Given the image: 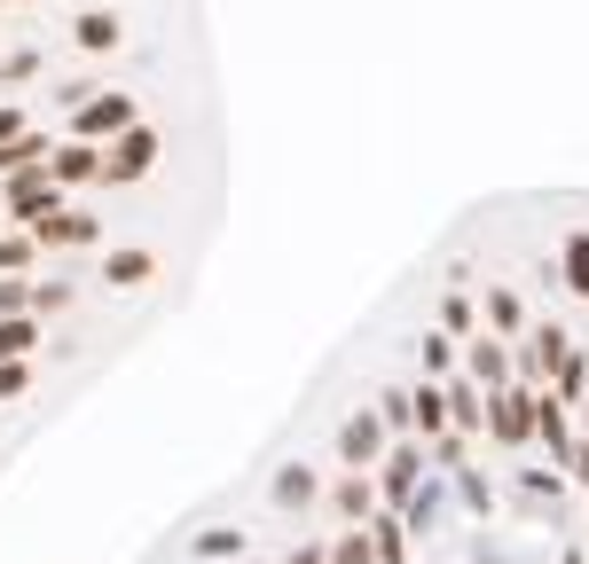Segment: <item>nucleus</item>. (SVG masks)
<instances>
[{
    "mask_svg": "<svg viewBox=\"0 0 589 564\" xmlns=\"http://www.w3.org/2000/svg\"><path fill=\"white\" fill-rule=\"evenodd\" d=\"M55 180H103V157L79 142V149H63V157H55Z\"/></svg>",
    "mask_w": 589,
    "mask_h": 564,
    "instance_id": "obj_4",
    "label": "nucleus"
},
{
    "mask_svg": "<svg viewBox=\"0 0 589 564\" xmlns=\"http://www.w3.org/2000/svg\"><path fill=\"white\" fill-rule=\"evenodd\" d=\"M32 345H40L32 322H0V361H17V353H32Z\"/></svg>",
    "mask_w": 589,
    "mask_h": 564,
    "instance_id": "obj_5",
    "label": "nucleus"
},
{
    "mask_svg": "<svg viewBox=\"0 0 589 564\" xmlns=\"http://www.w3.org/2000/svg\"><path fill=\"white\" fill-rule=\"evenodd\" d=\"M103 228L87 220V212H55L48 205V220H32V243H95Z\"/></svg>",
    "mask_w": 589,
    "mask_h": 564,
    "instance_id": "obj_2",
    "label": "nucleus"
},
{
    "mask_svg": "<svg viewBox=\"0 0 589 564\" xmlns=\"http://www.w3.org/2000/svg\"><path fill=\"white\" fill-rule=\"evenodd\" d=\"M126 118H134L126 103H95V111H87V118H79V126H87V134H103V126H126Z\"/></svg>",
    "mask_w": 589,
    "mask_h": 564,
    "instance_id": "obj_6",
    "label": "nucleus"
},
{
    "mask_svg": "<svg viewBox=\"0 0 589 564\" xmlns=\"http://www.w3.org/2000/svg\"><path fill=\"white\" fill-rule=\"evenodd\" d=\"M79 40H87V48H111V40H118V24H111V17H87V24H79Z\"/></svg>",
    "mask_w": 589,
    "mask_h": 564,
    "instance_id": "obj_8",
    "label": "nucleus"
},
{
    "mask_svg": "<svg viewBox=\"0 0 589 564\" xmlns=\"http://www.w3.org/2000/svg\"><path fill=\"white\" fill-rule=\"evenodd\" d=\"M17 393H24V368H17V361H0V400H17Z\"/></svg>",
    "mask_w": 589,
    "mask_h": 564,
    "instance_id": "obj_9",
    "label": "nucleus"
},
{
    "mask_svg": "<svg viewBox=\"0 0 589 564\" xmlns=\"http://www.w3.org/2000/svg\"><path fill=\"white\" fill-rule=\"evenodd\" d=\"M24 306H40V291H24V282H0V314H24Z\"/></svg>",
    "mask_w": 589,
    "mask_h": 564,
    "instance_id": "obj_7",
    "label": "nucleus"
},
{
    "mask_svg": "<svg viewBox=\"0 0 589 564\" xmlns=\"http://www.w3.org/2000/svg\"><path fill=\"white\" fill-rule=\"evenodd\" d=\"M157 165V134H126L111 157H103V180H142Z\"/></svg>",
    "mask_w": 589,
    "mask_h": 564,
    "instance_id": "obj_1",
    "label": "nucleus"
},
{
    "mask_svg": "<svg viewBox=\"0 0 589 564\" xmlns=\"http://www.w3.org/2000/svg\"><path fill=\"white\" fill-rule=\"evenodd\" d=\"M149 274H157L149 251H111V259H103V282H118V291H134V282H149Z\"/></svg>",
    "mask_w": 589,
    "mask_h": 564,
    "instance_id": "obj_3",
    "label": "nucleus"
}]
</instances>
